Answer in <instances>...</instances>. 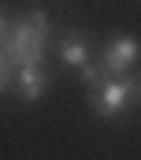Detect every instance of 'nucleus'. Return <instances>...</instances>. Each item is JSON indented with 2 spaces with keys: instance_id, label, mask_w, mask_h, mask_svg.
Listing matches in <instances>:
<instances>
[{
  "instance_id": "f257e3e1",
  "label": "nucleus",
  "mask_w": 141,
  "mask_h": 160,
  "mask_svg": "<svg viewBox=\"0 0 141 160\" xmlns=\"http://www.w3.org/2000/svg\"><path fill=\"white\" fill-rule=\"evenodd\" d=\"M45 45H48V19H45V11H30L22 19H4V41H0V52H4L0 78H4V86H11L19 78L22 67H41Z\"/></svg>"
},
{
  "instance_id": "f03ea898",
  "label": "nucleus",
  "mask_w": 141,
  "mask_h": 160,
  "mask_svg": "<svg viewBox=\"0 0 141 160\" xmlns=\"http://www.w3.org/2000/svg\"><path fill=\"white\" fill-rule=\"evenodd\" d=\"M141 101V78L138 75H123V78H108L100 89H93V108H97V116H119V112H126L130 104H138Z\"/></svg>"
},
{
  "instance_id": "7ed1b4c3",
  "label": "nucleus",
  "mask_w": 141,
  "mask_h": 160,
  "mask_svg": "<svg viewBox=\"0 0 141 160\" xmlns=\"http://www.w3.org/2000/svg\"><path fill=\"white\" fill-rule=\"evenodd\" d=\"M138 60H141L138 41H134V38H126V34H119V38H111V41H108L100 67H104L111 78H123V75H130V71L138 67Z\"/></svg>"
},
{
  "instance_id": "20e7f679",
  "label": "nucleus",
  "mask_w": 141,
  "mask_h": 160,
  "mask_svg": "<svg viewBox=\"0 0 141 160\" xmlns=\"http://www.w3.org/2000/svg\"><path fill=\"white\" fill-rule=\"evenodd\" d=\"M60 60L67 63V67H89V41H85V34H67V38L60 41Z\"/></svg>"
},
{
  "instance_id": "39448f33",
  "label": "nucleus",
  "mask_w": 141,
  "mask_h": 160,
  "mask_svg": "<svg viewBox=\"0 0 141 160\" xmlns=\"http://www.w3.org/2000/svg\"><path fill=\"white\" fill-rule=\"evenodd\" d=\"M15 86H19L22 101H41V97H45L48 78H45V71H41V67H22V71H19V78H15Z\"/></svg>"
}]
</instances>
